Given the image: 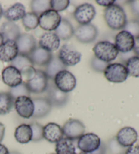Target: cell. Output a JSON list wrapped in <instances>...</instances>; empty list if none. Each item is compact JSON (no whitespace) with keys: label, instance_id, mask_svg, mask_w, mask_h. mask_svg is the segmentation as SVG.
Instances as JSON below:
<instances>
[{"label":"cell","instance_id":"4dcf8cb0","mask_svg":"<svg viewBox=\"0 0 139 154\" xmlns=\"http://www.w3.org/2000/svg\"><path fill=\"white\" fill-rule=\"evenodd\" d=\"M11 66L21 71L28 67L33 66V64L29 56L18 54L17 57L11 62Z\"/></svg>","mask_w":139,"mask_h":154},{"label":"cell","instance_id":"ee69618b","mask_svg":"<svg viewBox=\"0 0 139 154\" xmlns=\"http://www.w3.org/2000/svg\"><path fill=\"white\" fill-rule=\"evenodd\" d=\"M134 52L139 57V37L134 38Z\"/></svg>","mask_w":139,"mask_h":154},{"label":"cell","instance_id":"8d00e7d4","mask_svg":"<svg viewBox=\"0 0 139 154\" xmlns=\"http://www.w3.org/2000/svg\"><path fill=\"white\" fill-rule=\"evenodd\" d=\"M33 132V137H32V141L38 142L42 139H44L43 137V127L41 124L37 122H33L30 124Z\"/></svg>","mask_w":139,"mask_h":154},{"label":"cell","instance_id":"4316f807","mask_svg":"<svg viewBox=\"0 0 139 154\" xmlns=\"http://www.w3.org/2000/svg\"><path fill=\"white\" fill-rule=\"evenodd\" d=\"M74 31L71 23L65 18H63L61 20L59 25L55 30V33L60 39L68 40L73 36Z\"/></svg>","mask_w":139,"mask_h":154},{"label":"cell","instance_id":"f907efd6","mask_svg":"<svg viewBox=\"0 0 139 154\" xmlns=\"http://www.w3.org/2000/svg\"><path fill=\"white\" fill-rule=\"evenodd\" d=\"M80 154H85V153H80Z\"/></svg>","mask_w":139,"mask_h":154},{"label":"cell","instance_id":"d590c367","mask_svg":"<svg viewBox=\"0 0 139 154\" xmlns=\"http://www.w3.org/2000/svg\"><path fill=\"white\" fill-rule=\"evenodd\" d=\"M124 30L130 33L134 38L139 37V20L133 19L127 22Z\"/></svg>","mask_w":139,"mask_h":154},{"label":"cell","instance_id":"9c48e42d","mask_svg":"<svg viewBox=\"0 0 139 154\" xmlns=\"http://www.w3.org/2000/svg\"><path fill=\"white\" fill-rule=\"evenodd\" d=\"M74 35L81 43L90 44L97 38L98 29L91 23L80 25L74 31Z\"/></svg>","mask_w":139,"mask_h":154},{"label":"cell","instance_id":"603a6c76","mask_svg":"<svg viewBox=\"0 0 139 154\" xmlns=\"http://www.w3.org/2000/svg\"><path fill=\"white\" fill-rule=\"evenodd\" d=\"M0 33L4 37V42L7 40L17 41L21 35L19 26L14 22H5L0 28Z\"/></svg>","mask_w":139,"mask_h":154},{"label":"cell","instance_id":"d4e9b609","mask_svg":"<svg viewBox=\"0 0 139 154\" xmlns=\"http://www.w3.org/2000/svg\"><path fill=\"white\" fill-rule=\"evenodd\" d=\"M26 14L25 7L20 3H16L8 8L4 12V17L10 22L23 19Z\"/></svg>","mask_w":139,"mask_h":154},{"label":"cell","instance_id":"60d3db41","mask_svg":"<svg viewBox=\"0 0 139 154\" xmlns=\"http://www.w3.org/2000/svg\"><path fill=\"white\" fill-rule=\"evenodd\" d=\"M125 154H139V145H133L126 149Z\"/></svg>","mask_w":139,"mask_h":154},{"label":"cell","instance_id":"f6af8a7d","mask_svg":"<svg viewBox=\"0 0 139 154\" xmlns=\"http://www.w3.org/2000/svg\"><path fill=\"white\" fill-rule=\"evenodd\" d=\"M5 135V126L0 122V143L3 140Z\"/></svg>","mask_w":139,"mask_h":154},{"label":"cell","instance_id":"9a60e30c","mask_svg":"<svg viewBox=\"0 0 139 154\" xmlns=\"http://www.w3.org/2000/svg\"><path fill=\"white\" fill-rule=\"evenodd\" d=\"M116 138L119 145L125 148H128L137 141L138 133L134 128L125 126L119 130Z\"/></svg>","mask_w":139,"mask_h":154},{"label":"cell","instance_id":"f546056e","mask_svg":"<svg viewBox=\"0 0 139 154\" xmlns=\"http://www.w3.org/2000/svg\"><path fill=\"white\" fill-rule=\"evenodd\" d=\"M31 8L32 12L37 16H40L50 9V1L49 0H33L31 2Z\"/></svg>","mask_w":139,"mask_h":154},{"label":"cell","instance_id":"681fc988","mask_svg":"<svg viewBox=\"0 0 139 154\" xmlns=\"http://www.w3.org/2000/svg\"><path fill=\"white\" fill-rule=\"evenodd\" d=\"M10 154H20L19 152H18V151H12V152H10Z\"/></svg>","mask_w":139,"mask_h":154},{"label":"cell","instance_id":"8992f818","mask_svg":"<svg viewBox=\"0 0 139 154\" xmlns=\"http://www.w3.org/2000/svg\"><path fill=\"white\" fill-rule=\"evenodd\" d=\"M100 137L94 133H85L77 139V147L82 153L90 154L100 147Z\"/></svg>","mask_w":139,"mask_h":154},{"label":"cell","instance_id":"7a4b0ae2","mask_svg":"<svg viewBox=\"0 0 139 154\" xmlns=\"http://www.w3.org/2000/svg\"><path fill=\"white\" fill-rule=\"evenodd\" d=\"M95 57L105 63L114 60L119 54L115 44L109 41H100L93 48Z\"/></svg>","mask_w":139,"mask_h":154},{"label":"cell","instance_id":"83f0119b","mask_svg":"<svg viewBox=\"0 0 139 154\" xmlns=\"http://www.w3.org/2000/svg\"><path fill=\"white\" fill-rule=\"evenodd\" d=\"M74 140L63 137L56 143L55 151L57 154H77Z\"/></svg>","mask_w":139,"mask_h":154},{"label":"cell","instance_id":"1f68e13d","mask_svg":"<svg viewBox=\"0 0 139 154\" xmlns=\"http://www.w3.org/2000/svg\"><path fill=\"white\" fill-rule=\"evenodd\" d=\"M125 67L128 71V75L134 78H139V57L134 56L128 58Z\"/></svg>","mask_w":139,"mask_h":154},{"label":"cell","instance_id":"ffe728a7","mask_svg":"<svg viewBox=\"0 0 139 154\" xmlns=\"http://www.w3.org/2000/svg\"><path fill=\"white\" fill-rule=\"evenodd\" d=\"M60 39L55 32H46L43 34L39 41V47L48 52H54L58 49Z\"/></svg>","mask_w":139,"mask_h":154},{"label":"cell","instance_id":"7c38bea8","mask_svg":"<svg viewBox=\"0 0 139 154\" xmlns=\"http://www.w3.org/2000/svg\"><path fill=\"white\" fill-rule=\"evenodd\" d=\"M58 58L66 67L74 66L81 60L82 54L68 44H65L58 52Z\"/></svg>","mask_w":139,"mask_h":154},{"label":"cell","instance_id":"cb8c5ba5","mask_svg":"<svg viewBox=\"0 0 139 154\" xmlns=\"http://www.w3.org/2000/svg\"><path fill=\"white\" fill-rule=\"evenodd\" d=\"M14 137L20 144H26L31 141L33 132L30 124H23L18 126L15 130Z\"/></svg>","mask_w":139,"mask_h":154},{"label":"cell","instance_id":"4fadbf2b","mask_svg":"<svg viewBox=\"0 0 139 154\" xmlns=\"http://www.w3.org/2000/svg\"><path fill=\"white\" fill-rule=\"evenodd\" d=\"M14 107L20 117L29 119L33 117L34 105L32 99L28 97H20L14 100Z\"/></svg>","mask_w":139,"mask_h":154},{"label":"cell","instance_id":"7402d4cb","mask_svg":"<svg viewBox=\"0 0 139 154\" xmlns=\"http://www.w3.org/2000/svg\"><path fill=\"white\" fill-rule=\"evenodd\" d=\"M52 52L47 51L41 47H36L29 56L33 65L46 66L52 57Z\"/></svg>","mask_w":139,"mask_h":154},{"label":"cell","instance_id":"3957f363","mask_svg":"<svg viewBox=\"0 0 139 154\" xmlns=\"http://www.w3.org/2000/svg\"><path fill=\"white\" fill-rule=\"evenodd\" d=\"M46 99L52 107H61L65 106L68 101L69 95L63 92L55 86L54 79H49L46 90Z\"/></svg>","mask_w":139,"mask_h":154},{"label":"cell","instance_id":"d6986e66","mask_svg":"<svg viewBox=\"0 0 139 154\" xmlns=\"http://www.w3.org/2000/svg\"><path fill=\"white\" fill-rule=\"evenodd\" d=\"M18 54L17 42L7 40L0 47V60L2 62H12Z\"/></svg>","mask_w":139,"mask_h":154},{"label":"cell","instance_id":"ba28073f","mask_svg":"<svg viewBox=\"0 0 139 154\" xmlns=\"http://www.w3.org/2000/svg\"><path fill=\"white\" fill-rule=\"evenodd\" d=\"M49 79L45 71L36 70L34 76L29 80L26 81V84L29 91L33 93L39 94L46 90L48 85Z\"/></svg>","mask_w":139,"mask_h":154},{"label":"cell","instance_id":"74e56055","mask_svg":"<svg viewBox=\"0 0 139 154\" xmlns=\"http://www.w3.org/2000/svg\"><path fill=\"white\" fill-rule=\"evenodd\" d=\"M70 5L69 0H51L50 1V8L56 12H61L66 10Z\"/></svg>","mask_w":139,"mask_h":154},{"label":"cell","instance_id":"bcb514c9","mask_svg":"<svg viewBox=\"0 0 139 154\" xmlns=\"http://www.w3.org/2000/svg\"><path fill=\"white\" fill-rule=\"evenodd\" d=\"M0 154H10L9 150L6 146L0 143Z\"/></svg>","mask_w":139,"mask_h":154},{"label":"cell","instance_id":"30bf717a","mask_svg":"<svg viewBox=\"0 0 139 154\" xmlns=\"http://www.w3.org/2000/svg\"><path fill=\"white\" fill-rule=\"evenodd\" d=\"M64 136L71 140H77L85 134L84 124L78 119H71L66 121L63 127Z\"/></svg>","mask_w":139,"mask_h":154},{"label":"cell","instance_id":"6da1fadb","mask_svg":"<svg viewBox=\"0 0 139 154\" xmlns=\"http://www.w3.org/2000/svg\"><path fill=\"white\" fill-rule=\"evenodd\" d=\"M104 17L107 25L113 30L124 29L128 22L126 14L124 9L116 4L106 8Z\"/></svg>","mask_w":139,"mask_h":154},{"label":"cell","instance_id":"8fae6325","mask_svg":"<svg viewBox=\"0 0 139 154\" xmlns=\"http://www.w3.org/2000/svg\"><path fill=\"white\" fill-rule=\"evenodd\" d=\"M96 14L94 7L92 4L85 3L76 8L73 15L77 22L84 25L90 24L94 18Z\"/></svg>","mask_w":139,"mask_h":154},{"label":"cell","instance_id":"44dd1931","mask_svg":"<svg viewBox=\"0 0 139 154\" xmlns=\"http://www.w3.org/2000/svg\"><path fill=\"white\" fill-rule=\"evenodd\" d=\"M34 105L33 118H41L46 116L52 109V106L46 98H34L32 99Z\"/></svg>","mask_w":139,"mask_h":154},{"label":"cell","instance_id":"2e32d148","mask_svg":"<svg viewBox=\"0 0 139 154\" xmlns=\"http://www.w3.org/2000/svg\"><path fill=\"white\" fill-rule=\"evenodd\" d=\"M17 44L18 54L29 56L37 47L36 41L31 34H21L16 41Z\"/></svg>","mask_w":139,"mask_h":154},{"label":"cell","instance_id":"5b68a950","mask_svg":"<svg viewBox=\"0 0 139 154\" xmlns=\"http://www.w3.org/2000/svg\"><path fill=\"white\" fill-rule=\"evenodd\" d=\"M54 83L61 91L68 93L76 88L77 80L76 77L70 71L63 70L56 75L54 78Z\"/></svg>","mask_w":139,"mask_h":154},{"label":"cell","instance_id":"d6a6232c","mask_svg":"<svg viewBox=\"0 0 139 154\" xmlns=\"http://www.w3.org/2000/svg\"><path fill=\"white\" fill-rule=\"evenodd\" d=\"M22 23L26 30H33L39 26V17L33 12L26 13L23 18Z\"/></svg>","mask_w":139,"mask_h":154},{"label":"cell","instance_id":"e575fe53","mask_svg":"<svg viewBox=\"0 0 139 154\" xmlns=\"http://www.w3.org/2000/svg\"><path fill=\"white\" fill-rule=\"evenodd\" d=\"M106 149L110 154H125L126 150L125 147L119 144L116 137L109 140L107 145H106Z\"/></svg>","mask_w":139,"mask_h":154},{"label":"cell","instance_id":"b9f144b4","mask_svg":"<svg viewBox=\"0 0 139 154\" xmlns=\"http://www.w3.org/2000/svg\"><path fill=\"white\" fill-rule=\"evenodd\" d=\"M96 2L98 4H99L100 6H105L107 8H108L111 6V5L115 4V1H113V0H110V1L109 0H97Z\"/></svg>","mask_w":139,"mask_h":154},{"label":"cell","instance_id":"e0dca14e","mask_svg":"<svg viewBox=\"0 0 139 154\" xmlns=\"http://www.w3.org/2000/svg\"><path fill=\"white\" fill-rule=\"evenodd\" d=\"M4 83L10 88H14L23 83V78L19 70L10 65L4 69L2 73Z\"/></svg>","mask_w":139,"mask_h":154},{"label":"cell","instance_id":"816d5d0a","mask_svg":"<svg viewBox=\"0 0 139 154\" xmlns=\"http://www.w3.org/2000/svg\"><path fill=\"white\" fill-rule=\"evenodd\" d=\"M52 154H57V153H52Z\"/></svg>","mask_w":139,"mask_h":154},{"label":"cell","instance_id":"ab89813d","mask_svg":"<svg viewBox=\"0 0 139 154\" xmlns=\"http://www.w3.org/2000/svg\"><path fill=\"white\" fill-rule=\"evenodd\" d=\"M130 5L134 15L139 18V0L130 2Z\"/></svg>","mask_w":139,"mask_h":154},{"label":"cell","instance_id":"5bb4252c","mask_svg":"<svg viewBox=\"0 0 139 154\" xmlns=\"http://www.w3.org/2000/svg\"><path fill=\"white\" fill-rule=\"evenodd\" d=\"M115 46L119 52L126 54L132 51L134 46V38L124 30L117 34L115 39Z\"/></svg>","mask_w":139,"mask_h":154},{"label":"cell","instance_id":"7bdbcfd3","mask_svg":"<svg viewBox=\"0 0 139 154\" xmlns=\"http://www.w3.org/2000/svg\"><path fill=\"white\" fill-rule=\"evenodd\" d=\"M106 152H107L106 145H105L103 143L101 142L100 147H98L97 150L94 151V152L91 153L90 154H106Z\"/></svg>","mask_w":139,"mask_h":154},{"label":"cell","instance_id":"ac0fdd59","mask_svg":"<svg viewBox=\"0 0 139 154\" xmlns=\"http://www.w3.org/2000/svg\"><path fill=\"white\" fill-rule=\"evenodd\" d=\"M64 137L63 128L56 123L50 122L43 127V137L52 143H57Z\"/></svg>","mask_w":139,"mask_h":154},{"label":"cell","instance_id":"f35d334b","mask_svg":"<svg viewBox=\"0 0 139 154\" xmlns=\"http://www.w3.org/2000/svg\"><path fill=\"white\" fill-rule=\"evenodd\" d=\"M108 65V63L103 62V61L99 60L95 57L92 58V61H91V66H92V69L94 71H98V72H104Z\"/></svg>","mask_w":139,"mask_h":154},{"label":"cell","instance_id":"c3c4849f","mask_svg":"<svg viewBox=\"0 0 139 154\" xmlns=\"http://www.w3.org/2000/svg\"><path fill=\"white\" fill-rule=\"evenodd\" d=\"M4 14V11H3V9H2V7L1 6V4H0V18H2V16Z\"/></svg>","mask_w":139,"mask_h":154},{"label":"cell","instance_id":"836d02e7","mask_svg":"<svg viewBox=\"0 0 139 154\" xmlns=\"http://www.w3.org/2000/svg\"><path fill=\"white\" fill-rule=\"evenodd\" d=\"M9 93L14 100L20 97H29L31 95V92L29 91L28 87L25 82H23L22 84H20L17 86L11 88Z\"/></svg>","mask_w":139,"mask_h":154},{"label":"cell","instance_id":"277c9868","mask_svg":"<svg viewBox=\"0 0 139 154\" xmlns=\"http://www.w3.org/2000/svg\"><path fill=\"white\" fill-rule=\"evenodd\" d=\"M104 75L108 81L113 83H122L126 80L128 77V71L121 63H111L106 67Z\"/></svg>","mask_w":139,"mask_h":154},{"label":"cell","instance_id":"52a82bcc","mask_svg":"<svg viewBox=\"0 0 139 154\" xmlns=\"http://www.w3.org/2000/svg\"><path fill=\"white\" fill-rule=\"evenodd\" d=\"M62 18L58 12L52 9L47 10L39 17V25L42 29L52 32L59 25Z\"/></svg>","mask_w":139,"mask_h":154},{"label":"cell","instance_id":"484cf974","mask_svg":"<svg viewBox=\"0 0 139 154\" xmlns=\"http://www.w3.org/2000/svg\"><path fill=\"white\" fill-rule=\"evenodd\" d=\"M66 66L61 62L59 58L52 56L51 60L48 63L45 73L49 79H54L56 75L61 71L66 70Z\"/></svg>","mask_w":139,"mask_h":154},{"label":"cell","instance_id":"7dc6e473","mask_svg":"<svg viewBox=\"0 0 139 154\" xmlns=\"http://www.w3.org/2000/svg\"><path fill=\"white\" fill-rule=\"evenodd\" d=\"M4 37L2 36V33H0V47L2 46V44H4Z\"/></svg>","mask_w":139,"mask_h":154},{"label":"cell","instance_id":"f1b7e54d","mask_svg":"<svg viewBox=\"0 0 139 154\" xmlns=\"http://www.w3.org/2000/svg\"><path fill=\"white\" fill-rule=\"evenodd\" d=\"M14 99L9 92H0V115H6L12 111Z\"/></svg>","mask_w":139,"mask_h":154}]
</instances>
